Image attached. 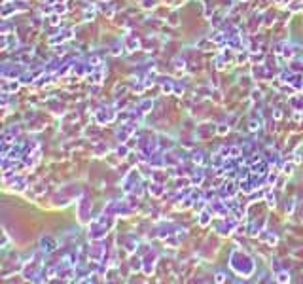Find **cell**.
Returning <instances> with one entry per match:
<instances>
[{"label": "cell", "instance_id": "ba28073f", "mask_svg": "<svg viewBox=\"0 0 303 284\" xmlns=\"http://www.w3.org/2000/svg\"><path fill=\"white\" fill-rule=\"evenodd\" d=\"M72 36V31H63L59 36H53V38H49V42L51 44H59V42H65L66 38H70Z\"/></svg>", "mask_w": 303, "mask_h": 284}, {"label": "cell", "instance_id": "83f0119b", "mask_svg": "<svg viewBox=\"0 0 303 284\" xmlns=\"http://www.w3.org/2000/svg\"><path fill=\"white\" fill-rule=\"evenodd\" d=\"M275 180H277V174H271V176H269V180H267V182H269V184H273V182H275Z\"/></svg>", "mask_w": 303, "mask_h": 284}, {"label": "cell", "instance_id": "30bf717a", "mask_svg": "<svg viewBox=\"0 0 303 284\" xmlns=\"http://www.w3.org/2000/svg\"><path fill=\"white\" fill-rule=\"evenodd\" d=\"M210 212H201V216H199V223H201V226H208V223H210Z\"/></svg>", "mask_w": 303, "mask_h": 284}, {"label": "cell", "instance_id": "52a82bcc", "mask_svg": "<svg viewBox=\"0 0 303 284\" xmlns=\"http://www.w3.org/2000/svg\"><path fill=\"white\" fill-rule=\"evenodd\" d=\"M125 48H127L129 51H134V49L140 48V42L136 40L134 36H127V38H125Z\"/></svg>", "mask_w": 303, "mask_h": 284}, {"label": "cell", "instance_id": "d4e9b609", "mask_svg": "<svg viewBox=\"0 0 303 284\" xmlns=\"http://www.w3.org/2000/svg\"><path fill=\"white\" fill-rule=\"evenodd\" d=\"M193 161H195V163H201V161H203V154H195V155H193Z\"/></svg>", "mask_w": 303, "mask_h": 284}, {"label": "cell", "instance_id": "7c38bea8", "mask_svg": "<svg viewBox=\"0 0 303 284\" xmlns=\"http://www.w3.org/2000/svg\"><path fill=\"white\" fill-rule=\"evenodd\" d=\"M277 280H279V282H288V280H290V273H286V271H279Z\"/></svg>", "mask_w": 303, "mask_h": 284}, {"label": "cell", "instance_id": "277c9868", "mask_svg": "<svg viewBox=\"0 0 303 284\" xmlns=\"http://www.w3.org/2000/svg\"><path fill=\"white\" fill-rule=\"evenodd\" d=\"M156 260H157V254L156 252H150L148 256L144 258V273H152L154 271V265H156Z\"/></svg>", "mask_w": 303, "mask_h": 284}, {"label": "cell", "instance_id": "6da1fadb", "mask_svg": "<svg viewBox=\"0 0 303 284\" xmlns=\"http://www.w3.org/2000/svg\"><path fill=\"white\" fill-rule=\"evenodd\" d=\"M231 267L242 277H248L254 273V261L246 256V254H241L239 250H235L231 254Z\"/></svg>", "mask_w": 303, "mask_h": 284}, {"label": "cell", "instance_id": "484cf974", "mask_svg": "<svg viewBox=\"0 0 303 284\" xmlns=\"http://www.w3.org/2000/svg\"><path fill=\"white\" fill-rule=\"evenodd\" d=\"M57 23H59V17L57 15H51L49 17V25H57Z\"/></svg>", "mask_w": 303, "mask_h": 284}, {"label": "cell", "instance_id": "ffe728a7", "mask_svg": "<svg viewBox=\"0 0 303 284\" xmlns=\"http://www.w3.org/2000/svg\"><path fill=\"white\" fill-rule=\"evenodd\" d=\"M292 169H294V163H286V165H284V172L286 174H292Z\"/></svg>", "mask_w": 303, "mask_h": 284}, {"label": "cell", "instance_id": "603a6c76", "mask_svg": "<svg viewBox=\"0 0 303 284\" xmlns=\"http://www.w3.org/2000/svg\"><path fill=\"white\" fill-rule=\"evenodd\" d=\"M258 127H260V121H256V119H252V121H250V131H256Z\"/></svg>", "mask_w": 303, "mask_h": 284}, {"label": "cell", "instance_id": "44dd1931", "mask_svg": "<svg viewBox=\"0 0 303 284\" xmlns=\"http://www.w3.org/2000/svg\"><path fill=\"white\" fill-rule=\"evenodd\" d=\"M263 239H267V243H271V244L277 243V237L275 235H263Z\"/></svg>", "mask_w": 303, "mask_h": 284}, {"label": "cell", "instance_id": "4316f807", "mask_svg": "<svg viewBox=\"0 0 303 284\" xmlns=\"http://www.w3.org/2000/svg\"><path fill=\"white\" fill-rule=\"evenodd\" d=\"M224 280H225V275L224 273H218L216 275V282H224Z\"/></svg>", "mask_w": 303, "mask_h": 284}, {"label": "cell", "instance_id": "9c48e42d", "mask_svg": "<svg viewBox=\"0 0 303 284\" xmlns=\"http://www.w3.org/2000/svg\"><path fill=\"white\" fill-rule=\"evenodd\" d=\"M290 104L296 108V110H303V95H297V97H292L290 99Z\"/></svg>", "mask_w": 303, "mask_h": 284}, {"label": "cell", "instance_id": "5b68a950", "mask_svg": "<svg viewBox=\"0 0 303 284\" xmlns=\"http://www.w3.org/2000/svg\"><path fill=\"white\" fill-rule=\"evenodd\" d=\"M40 244H42V252H45V254H49V252H53L57 248V243L53 241V239H49V237L48 239L44 237L42 241H40Z\"/></svg>", "mask_w": 303, "mask_h": 284}, {"label": "cell", "instance_id": "7402d4cb", "mask_svg": "<svg viewBox=\"0 0 303 284\" xmlns=\"http://www.w3.org/2000/svg\"><path fill=\"white\" fill-rule=\"evenodd\" d=\"M102 152H108V146H104V144H102V146H99L97 150H95V154H97V155H100Z\"/></svg>", "mask_w": 303, "mask_h": 284}, {"label": "cell", "instance_id": "2e32d148", "mask_svg": "<svg viewBox=\"0 0 303 284\" xmlns=\"http://www.w3.org/2000/svg\"><path fill=\"white\" fill-rule=\"evenodd\" d=\"M131 267H133V271H139V269H140V260H139V258H134L133 263H131Z\"/></svg>", "mask_w": 303, "mask_h": 284}, {"label": "cell", "instance_id": "d6986e66", "mask_svg": "<svg viewBox=\"0 0 303 284\" xmlns=\"http://www.w3.org/2000/svg\"><path fill=\"white\" fill-rule=\"evenodd\" d=\"M174 66L180 70V68H184V59H174Z\"/></svg>", "mask_w": 303, "mask_h": 284}, {"label": "cell", "instance_id": "e0dca14e", "mask_svg": "<svg viewBox=\"0 0 303 284\" xmlns=\"http://www.w3.org/2000/svg\"><path fill=\"white\" fill-rule=\"evenodd\" d=\"M163 91H165V93H171V91H173V83H171V82L163 83Z\"/></svg>", "mask_w": 303, "mask_h": 284}, {"label": "cell", "instance_id": "f1b7e54d", "mask_svg": "<svg viewBox=\"0 0 303 284\" xmlns=\"http://www.w3.org/2000/svg\"><path fill=\"white\" fill-rule=\"evenodd\" d=\"M225 131H227V127H225V125H222V127H220V129H218V133H220V134H224V133H225Z\"/></svg>", "mask_w": 303, "mask_h": 284}, {"label": "cell", "instance_id": "8992f818", "mask_svg": "<svg viewBox=\"0 0 303 284\" xmlns=\"http://www.w3.org/2000/svg\"><path fill=\"white\" fill-rule=\"evenodd\" d=\"M134 127H136L134 123H127V125H123V129H121V131H117V138H119L121 142H123V140L129 137V134L134 131Z\"/></svg>", "mask_w": 303, "mask_h": 284}, {"label": "cell", "instance_id": "7a4b0ae2", "mask_svg": "<svg viewBox=\"0 0 303 284\" xmlns=\"http://www.w3.org/2000/svg\"><path fill=\"white\" fill-rule=\"evenodd\" d=\"M114 110H110V108H100L99 110V114H97V121L99 123H110L112 119H114Z\"/></svg>", "mask_w": 303, "mask_h": 284}, {"label": "cell", "instance_id": "4fadbf2b", "mask_svg": "<svg viewBox=\"0 0 303 284\" xmlns=\"http://www.w3.org/2000/svg\"><path fill=\"white\" fill-rule=\"evenodd\" d=\"M152 106H154V102H152V100H146V102H142L140 104V112L142 114H146V112H150V108Z\"/></svg>", "mask_w": 303, "mask_h": 284}, {"label": "cell", "instance_id": "9a60e30c", "mask_svg": "<svg viewBox=\"0 0 303 284\" xmlns=\"http://www.w3.org/2000/svg\"><path fill=\"white\" fill-rule=\"evenodd\" d=\"M117 155H119V157H125V155H127V146H119V148H117Z\"/></svg>", "mask_w": 303, "mask_h": 284}, {"label": "cell", "instance_id": "cb8c5ba5", "mask_svg": "<svg viewBox=\"0 0 303 284\" xmlns=\"http://www.w3.org/2000/svg\"><path fill=\"white\" fill-rule=\"evenodd\" d=\"M121 51H123V49H121V46H119V44H117V46H114V49H112V53H114V55H119Z\"/></svg>", "mask_w": 303, "mask_h": 284}, {"label": "cell", "instance_id": "3957f363", "mask_svg": "<svg viewBox=\"0 0 303 284\" xmlns=\"http://www.w3.org/2000/svg\"><path fill=\"white\" fill-rule=\"evenodd\" d=\"M91 210V201L87 199H82L80 201V222L82 223H87V214Z\"/></svg>", "mask_w": 303, "mask_h": 284}, {"label": "cell", "instance_id": "5bb4252c", "mask_svg": "<svg viewBox=\"0 0 303 284\" xmlns=\"http://www.w3.org/2000/svg\"><path fill=\"white\" fill-rule=\"evenodd\" d=\"M265 199H267V203H269L271 206H275V203H277V201H275V195H273V193H271V191H269V193H267V195H265Z\"/></svg>", "mask_w": 303, "mask_h": 284}, {"label": "cell", "instance_id": "ac0fdd59", "mask_svg": "<svg viewBox=\"0 0 303 284\" xmlns=\"http://www.w3.org/2000/svg\"><path fill=\"white\" fill-rule=\"evenodd\" d=\"M216 66H218V68H224V66H225V59H224V57H218V59H216Z\"/></svg>", "mask_w": 303, "mask_h": 284}, {"label": "cell", "instance_id": "8fae6325", "mask_svg": "<svg viewBox=\"0 0 303 284\" xmlns=\"http://www.w3.org/2000/svg\"><path fill=\"white\" fill-rule=\"evenodd\" d=\"M150 193H154V195H161V193H163V188H161V184H152L150 186Z\"/></svg>", "mask_w": 303, "mask_h": 284}]
</instances>
